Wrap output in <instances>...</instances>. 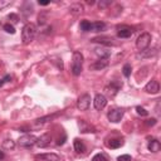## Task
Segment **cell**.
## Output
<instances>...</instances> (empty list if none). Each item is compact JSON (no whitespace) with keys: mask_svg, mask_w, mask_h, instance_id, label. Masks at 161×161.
<instances>
[{"mask_svg":"<svg viewBox=\"0 0 161 161\" xmlns=\"http://www.w3.org/2000/svg\"><path fill=\"white\" fill-rule=\"evenodd\" d=\"M35 34H37V27L33 24V23H28V24H25L24 28H23V32H21L23 43L29 44L35 38Z\"/></svg>","mask_w":161,"mask_h":161,"instance_id":"6da1fadb","label":"cell"},{"mask_svg":"<svg viewBox=\"0 0 161 161\" xmlns=\"http://www.w3.org/2000/svg\"><path fill=\"white\" fill-rule=\"evenodd\" d=\"M82 64H83V56L81 52L73 53V62H72V73L74 76H79L82 72Z\"/></svg>","mask_w":161,"mask_h":161,"instance_id":"7a4b0ae2","label":"cell"},{"mask_svg":"<svg viewBox=\"0 0 161 161\" xmlns=\"http://www.w3.org/2000/svg\"><path fill=\"white\" fill-rule=\"evenodd\" d=\"M20 147H24V149H30L37 144V137L34 135H24L21 136L19 141H18Z\"/></svg>","mask_w":161,"mask_h":161,"instance_id":"3957f363","label":"cell"},{"mask_svg":"<svg viewBox=\"0 0 161 161\" xmlns=\"http://www.w3.org/2000/svg\"><path fill=\"white\" fill-rule=\"evenodd\" d=\"M150 43H151V35L149 33H142L136 40V47L140 51H145V49H147Z\"/></svg>","mask_w":161,"mask_h":161,"instance_id":"277c9868","label":"cell"},{"mask_svg":"<svg viewBox=\"0 0 161 161\" xmlns=\"http://www.w3.org/2000/svg\"><path fill=\"white\" fill-rule=\"evenodd\" d=\"M107 117L111 122L113 123H117L121 121V119L123 117V110H120V108H114V110H111L108 113H107Z\"/></svg>","mask_w":161,"mask_h":161,"instance_id":"5b68a950","label":"cell"},{"mask_svg":"<svg viewBox=\"0 0 161 161\" xmlns=\"http://www.w3.org/2000/svg\"><path fill=\"white\" fill-rule=\"evenodd\" d=\"M89 105H91V96H89V95L84 93V95H82V96L78 98L77 107H78L79 111H87L88 107H89Z\"/></svg>","mask_w":161,"mask_h":161,"instance_id":"8992f818","label":"cell"},{"mask_svg":"<svg viewBox=\"0 0 161 161\" xmlns=\"http://www.w3.org/2000/svg\"><path fill=\"white\" fill-rule=\"evenodd\" d=\"M51 141H52V136L49 133H43L40 137H38V139H37V144L35 145L38 147L43 149V147H47L51 144Z\"/></svg>","mask_w":161,"mask_h":161,"instance_id":"52a82bcc","label":"cell"},{"mask_svg":"<svg viewBox=\"0 0 161 161\" xmlns=\"http://www.w3.org/2000/svg\"><path fill=\"white\" fill-rule=\"evenodd\" d=\"M93 105H95V108H96V110L101 111V110H103V108L106 107V105H107V98H106L103 95L98 93V95H96V97H95Z\"/></svg>","mask_w":161,"mask_h":161,"instance_id":"ba28073f","label":"cell"},{"mask_svg":"<svg viewBox=\"0 0 161 161\" xmlns=\"http://www.w3.org/2000/svg\"><path fill=\"white\" fill-rule=\"evenodd\" d=\"M145 91L147 92V93H151V95H156L157 92L160 91V84L157 81H150L146 86H145Z\"/></svg>","mask_w":161,"mask_h":161,"instance_id":"9c48e42d","label":"cell"},{"mask_svg":"<svg viewBox=\"0 0 161 161\" xmlns=\"http://www.w3.org/2000/svg\"><path fill=\"white\" fill-rule=\"evenodd\" d=\"M108 65V59L106 58H100L98 60H96L93 64H91V69H95V71H101L105 69V68Z\"/></svg>","mask_w":161,"mask_h":161,"instance_id":"30bf717a","label":"cell"},{"mask_svg":"<svg viewBox=\"0 0 161 161\" xmlns=\"http://www.w3.org/2000/svg\"><path fill=\"white\" fill-rule=\"evenodd\" d=\"M120 89V86L119 84H114V83H111L108 86L105 87V93L108 96V97H114L117 95V92Z\"/></svg>","mask_w":161,"mask_h":161,"instance_id":"8fae6325","label":"cell"},{"mask_svg":"<svg viewBox=\"0 0 161 161\" xmlns=\"http://www.w3.org/2000/svg\"><path fill=\"white\" fill-rule=\"evenodd\" d=\"M132 34H133V30H132V28H130V27H122V28H120L119 32H117L119 38H130Z\"/></svg>","mask_w":161,"mask_h":161,"instance_id":"7c38bea8","label":"cell"},{"mask_svg":"<svg viewBox=\"0 0 161 161\" xmlns=\"http://www.w3.org/2000/svg\"><path fill=\"white\" fill-rule=\"evenodd\" d=\"M95 53H96L100 58H106V59H108V58H110V56H111L110 49H107V48H105V47H98V48H95Z\"/></svg>","mask_w":161,"mask_h":161,"instance_id":"4fadbf2b","label":"cell"},{"mask_svg":"<svg viewBox=\"0 0 161 161\" xmlns=\"http://www.w3.org/2000/svg\"><path fill=\"white\" fill-rule=\"evenodd\" d=\"M35 157L45 160V161H59V156L57 154H40V155H37Z\"/></svg>","mask_w":161,"mask_h":161,"instance_id":"5bb4252c","label":"cell"},{"mask_svg":"<svg viewBox=\"0 0 161 161\" xmlns=\"http://www.w3.org/2000/svg\"><path fill=\"white\" fill-rule=\"evenodd\" d=\"M79 128L81 132H96V128L93 126H91L86 121H79Z\"/></svg>","mask_w":161,"mask_h":161,"instance_id":"9a60e30c","label":"cell"},{"mask_svg":"<svg viewBox=\"0 0 161 161\" xmlns=\"http://www.w3.org/2000/svg\"><path fill=\"white\" fill-rule=\"evenodd\" d=\"M60 114V112H58V113H53V114H48V116H45V117H42V119H38L35 122L38 123V125H43V123H45V122H48V121H52L53 119H56V117H58Z\"/></svg>","mask_w":161,"mask_h":161,"instance_id":"2e32d148","label":"cell"},{"mask_svg":"<svg viewBox=\"0 0 161 161\" xmlns=\"http://www.w3.org/2000/svg\"><path fill=\"white\" fill-rule=\"evenodd\" d=\"M149 150L151 151V152H157V151H160V147H161V145H160V142L157 141V140H151L150 142H149Z\"/></svg>","mask_w":161,"mask_h":161,"instance_id":"e0dca14e","label":"cell"},{"mask_svg":"<svg viewBox=\"0 0 161 161\" xmlns=\"http://www.w3.org/2000/svg\"><path fill=\"white\" fill-rule=\"evenodd\" d=\"M74 150H76L78 154L84 152V151H86V145L83 144V141L76 139V140H74Z\"/></svg>","mask_w":161,"mask_h":161,"instance_id":"ac0fdd59","label":"cell"},{"mask_svg":"<svg viewBox=\"0 0 161 161\" xmlns=\"http://www.w3.org/2000/svg\"><path fill=\"white\" fill-rule=\"evenodd\" d=\"M106 28V24L103 21H96L92 23V32H102Z\"/></svg>","mask_w":161,"mask_h":161,"instance_id":"d6986e66","label":"cell"},{"mask_svg":"<svg viewBox=\"0 0 161 161\" xmlns=\"http://www.w3.org/2000/svg\"><path fill=\"white\" fill-rule=\"evenodd\" d=\"M157 53L156 49H145V51H141V53H139V57L141 58H149V57H152Z\"/></svg>","mask_w":161,"mask_h":161,"instance_id":"ffe728a7","label":"cell"},{"mask_svg":"<svg viewBox=\"0 0 161 161\" xmlns=\"http://www.w3.org/2000/svg\"><path fill=\"white\" fill-rule=\"evenodd\" d=\"M69 11L72 14H81L83 11V5H81V4H72L69 7Z\"/></svg>","mask_w":161,"mask_h":161,"instance_id":"44dd1931","label":"cell"},{"mask_svg":"<svg viewBox=\"0 0 161 161\" xmlns=\"http://www.w3.org/2000/svg\"><path fill=\"white\" fill-rule=\"evenodd\" d=\"M122 140H117V139H114V140H111L108 144H107V146L110 147V149H119L120 146H122Z\"/></svg>","mask_w":161,"mask_h":161,"instance_id":"7402d4cb","label":"cell"},{"mask_svg":"<svg viewBox=\"0 0 161 161\" xmlns=\"http://www.w3.org/2000/svg\"><path fill=\"white\" fill-rule=\"evenodd\" d=\"M81 29L83 32H91L92 30V23H89L88 20H82L81 21Z\"/></svg>","mask_w":161,"mask_h":161,"instance_id":"603a6c76","label":"cell"},{"mask_svg":"<svg viewBox=\"0 0 161 161\" xmlns=\"http://www.w3.org/2000/svg\"><path fill=\"white\" fill-rule=\"evenodd\" d=\"M92 42L93 43H100V44H112V39L110 38H95V39H92Z\"/></svg>","mask_w":161,"mask_h":161,"instance_id":"cb8c5ba5","label":"cell"},{"mask_svg":"<svg viewBox=\"0 0 161 161\" xmlns=\"http://www.w3.org/2000/svg\"><path fill=\"white\" fill-rule=\"evenodd\" d=\"M3 147H4L5 150H13V149L15 147V142H14L13 140H5V141L3 142Z\"/></svg>","mask_w":161,"mask_h":161,"instance_id":"d4e9b609","label":"cell"},{"mask_svg":"<svg viewBox=\"0 0 161 161\" xmlns=\"http://www.w3.org/2000/svg\"><path fill=\"white\" fill-rule=\"evenodd\" d=\"M131 71H132V68H131V64H125L123 68H122V73L125 77H130L131 76Z\"/></svg>","mask_w":161,"mask_h":161,"instance_id":"484cf974","label":"cell"},{"mask_svg":"<svg viewBox=\"0 0 161 161\" xmlns=\"http://www.w3.org/2000/svg\"><path fill=\"white\" fill-rule=\"evenodd\" d=\"M3 28H4V30H5L7 33H9V34H15V28L10 24V23H8V24H4Z\"/></svg>","mask_w":161,"mask_h":161,"instance_id":"4316f807","label":"cell"},{"mask_svg":"<svg viewBox=\"0 0 161 161\" xmlns=\"http://www.w3.org/2000/svg\"><path fill=\"white\" fill-rule=\"evenodd\" d=\"M112 4L111 0H101V2L98 3V8L100 9H106L107 7H110Z\"/></svg>","mask_w":161,"mask_h":161,"instance_id":"83f0119b","label":"cell"},{"mask_svg":"<svg viewBox=\"0 0 161 161\" xmlns=\"http://www.w3.org/2000/svg\"><path fill=\"white\" fill-rule=\"evenodd\" d=\"M92 161H108V160H107V157L103 154H97V155L93 156Z\"/></svg>","mask_w":161,"mask_h":161,"instance_id":"f1b7e54d","label":"cell"},{"mask_svg":"<svg viewBox=\"0 0 161 161\" xmlns=\"http://www.w3.org/2000/svg\"><path fill=\"white\" fill-rule=\"evenodd\" d=\"M136 111H137V113H139L140 116H147V114H149V112H147L144 107H141V106H137V107H136Z\"/></svg>","mask_w":161,"mask_h":161,"instance_id":"f546056e","label":"cell"},{"mask_svg":"<svg viewBox=\"0 0 161 161\" xmlns=\"http://www.w3.org/2000/svg\"><path fill=\"white\" fill-rule=\"evenodd\" d=\"M8 18H9V20L13 23V24H16V23L19 21V18H18V15H16V14H14V13L9 14V15H8Z\"/></svg>","mask_w":161,"mask_h":161,"instance_id":"4dcf8cb0","label":"cell"},{"mask_svg":"<svg viewBox=\"0 0 161 161\" xmlns=\"http://www.w3.org/2000/svg\"><path fill=\"white\" fill-rule=\"evenodd\" d=\"M8 5H10V2H9V0H0V10L4 9V8L8 7Z\"/></svg>","mask_w":161,"mask_h":161,"instance_id":"1f68e13d","label":"cell"},{"mask_svg":"<svg viewBox=\"0 0 161 161\" xmlns=\"http://www.w3.org/2000/svg\"><path fill=\"white\" fill-rule=\"evenodd\" d=\"M117 160L119 161H131V156L130 155H121V156H119Z\"/></svg>","mask_w":161,"mask_h":161,"instance_id":"d6a6232c","label":"cell"},{"mask_svg":"<svg viewBox=\"0 0 161 161\" xmlns=\"http://www.w3.org/2000/svg\"><path fill=\"white\" fill-rule=\"evenodd\" d=\"M155 123H156V120H155V119H151V120H147V121H146V125H147V126H154Z\"/></svg>","mask_w":161,"mask_h":161,"instance_id":"836d02e7","label":"cell"},{"mask_svg":"<svg viewBox=\"0 0 161 161\" xmlns=\"http://www.w3.org/2000/svg\"><path fill=\"white\" fill-rule=\"evenodd\" d=\"M65 139H67V136H65V135H63V137L58 140V142H57V144H58L59 146H60V145H63V144H64V141H65Z\"/></svg>","mask_w":161,"mask_h":161,"instance_id":"e575fe53","label":"cell"},{"mask_svg":"<svg viewBox=\"0 0 161 161\" xmlns=\"http://www.w3.org/2000/svg\"><path fill=\"white\" fill-rule=\"evenodd\" d=\"M39 5H43V7H45V5H48L49 4V2H40V0H39Z\"/></svg>","mask_w":161,"mask_h":161,"instance_id":"d590c367","label":"cell"},{"mask_svg":"<svg viewBox=\"0 0 161 161\" xmlns=\"http://www.w3.org/2000/svg\"><path fill=\"white\" fill-rule=\"evenodd\" d=\"M3 79H4V82H10V81H11V77H10V76H5Z\"/></svg>","mask_w":161,"mask_h":161,"instance_id":"8d00e7d4","label":"cell"},{"mask_svg":"<svg viewBox=\"0 0 161 161\" xmlns=\"http://www.w3.org/2000/svg\"><path fill=\"white\" fill-rule=\"evenodd\" d=\"M5 157V155H4V152L3 151H0V160H3Z\"/></svg>","mask_w":161,"mask_h":161,"instance_id":"74e56055","label":"cell"},{"mask_svg":"<svg viewBox=\"0 0 161 161\" xmlns=\"http://www.w3.org/2000/svg\"><path fill=\"white\" fill-rule=\"evenodd\" d=\"M87 4H89V5H93V4H95V2H93V0H88Z\"/></svg>","mask_w":161,"mask_h":161,"instance_id":"f35d334b","label":"cell"},{"mask_svg":"<svg viewBox=\"0 0 161 161\" xmlns=\"http://www.w3.org/2000/svg\"><path fill=\"white\" fill-rule=\"evenodd\" d=\"M4 83H5V82H4V79H0V87H2Z\"/></svg>","mask_w":161,"mask_h":161,"instance_id":"ab89813d","label":"cell"}]
</instances>
